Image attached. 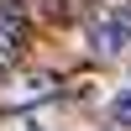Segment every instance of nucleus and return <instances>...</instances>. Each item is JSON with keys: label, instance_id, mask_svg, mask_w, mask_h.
<instances>
[{"label": "nucleus", "instance_id": "1", "mask_svg": "<svg viewBox=\"0 0 131 131\" xmlns=\"http://www.w3.org/2000/svg\"><path fill=\"white\" fill-rule=\"evenodd\" d=\"M89 47L100 52V58H115V52L131 47V5H105L100 16L89 21Z\"/></svg>", "mask_w": 131, "mask_h": 131}, {"label": "nucleus", "instance_id": "2", "mask_svg": "<svg viewBox=\"0 0 131 131\" xmlns=\"http://www.w3.org/2000/svg\"><path fill=\"white\" fill-rule=\"evenodd\" d=\"M47 89H52V79H47V73H31V79H21L10 94H16V100H42Z\"/></svg>", "mask_w": 131, "mask_h": 131}, {"label": "nucleus", "instance_id": "3", "mask_svg": "<svg viewBox=\"0 0 131 131\" xmlns=\"http://www.w3.org/2000/svg\"><path fill=\"white\" fill-rule=\"evenodd\" d=\"M110 121H115V126H131V89H121V94L110 100Z\"/></svg>", "mask_w": 131, "mask_h": 131}]
</instances>
